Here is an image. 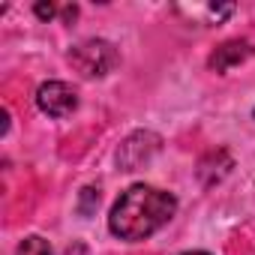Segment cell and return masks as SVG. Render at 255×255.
<instances>
[{"instance_id":"6da1fadb","label":"cell","mask_w":255,"mask_h":255,"mask_svg":"<svg viewBox=\"0 0 255 255\" xmlns=\"http://www.w3.org/2000/svg\"><path fill=\"white\" fill-rule=\"evenodd\" d=\"M174 210H177V198L171 192L147 186V183H135L114 201L108 228L114 237L129 240V243L147 240L174 216Z\"/></svg>"},{"instance_id":"7a4b0ae2","label":"cell","mask_w":255,"mask_h":255,"mask_svg":"<svg viewBox=\"0 0 255 255\" xmlns=\"http://www.w3.org/2000/svg\"><path fill=\"white\" fill-rule=\"evenodd\" d=\"M66 57H69V63H72L84 78H102V75H108V72L117 66V60H120L117 48H114L111 42H105V39H84V42H78Z\"/></svg>"},{"instance_id":"3957f363","label":"cell","mask_w":255,"mask_h":255,"mask_svg":"<svg viewBox=\"0 0 255 255\" xmlns=\"http://www.w3.org/2000/svg\"><path fill=\"white\" fill-rule=\"evenodd\" d=\"M159 150H162V138H159L156 132L141 129V132H132L129 138L120 144V150H117V162H120L123 171H138V168L147 165Z\"/></svg>"},{"instance_id":"277c9868","label":"cell","mask_w":255,"mask_h":255,"mask_svg":"<svg viewBox=\"0 0 255 255\" xmlns=\"http://www.w3.org/2000/svg\"><path fill=\"white\" fill-rule=\"evenodd\" d=\"M36 105L42 114L48 117H69L78 108V93L66 84V81H45L36 90Z\"/></svg>"},{"instance_id":"5b68a950","label":"cell","mask_w":255,"mask_h":255,"mask_svg":"<svg viewBox=\"0 0 255 255\" xmlns=\"http://www.w3.org/2000/svg\"><path fill=\"white\" fill-rule=\"evenodd\" d=\"M255 54V48H252V42H246V39H231V42H222L213 54H210V69H216V72H228V69H234V66H240L243 60H249Z\"/></svg>"},{"instance_id":"8992f818","label":"cell","mask_w":255,"mask_h":255,"mask_svg":"<svg viewBox=\"0 0 255 255\" xmlns=\"http://www.w3.org/2000/svg\"><path fill=\"white\" fill-rule=\"evenodd\" d=\"M234 168V159L228 156V150H210L201 162H198V180H201V186H216L228 171Z\"/></svg>"},{"instance_id":"52a82bcc","label":"cell","mask_w":255,"mask_h":255,"mask_svg":"<svg viewBox=\"0 0 255 255\" xmlns=\"http://www.w3.org/2000/svg\"><path fill=\"white\" fill-rule=\"evenodd\" d=\"M15 255H54V249H51L48 240H42L39 234H30V237H24V240L18 243Z\"/></svg>"},{"instance_id":"ba28073f","label":"cell","mask_w":255,"mask_h":255,"mask_svg":"<svg viewBox=\"0 0 255 255\" xmlns=\"http://www.w3.org/2000/svg\"><path fill=\"white\" fill-rule=\"evenodd\" d=\"M96 204H99V192H96V189H90V186H87V189H81V204H78V207H81V213H90Z\"/></svg>"},{"instance_id":"9c48e42d","label":"cell","mask_w":255,"mask_h":255,"mask_svg":"<svg viewBox=\"0 0 255 255\" xmlns=\"http://www.w3.org/2000/svg\"><path fill=\"white\" fill-rule=\"evenodd\" d=\"M54 12H57V9H54L51 3H48V6H45V3H36V15H39V18H54Z\"/></svg>"},{"instance_id":"30bf717a","label":"cell","mask_w":255,"mask_h":255,"mask_svg":"<svg viewBox=\"0 0 255 255\" xmlns=\"http://www.w3.org/2000/svg\"><path fill=\"white\" fill-rule=\"evenodd\" d=\"M183 255H210V252H183Z\"/></svg>"}]
</instances>
